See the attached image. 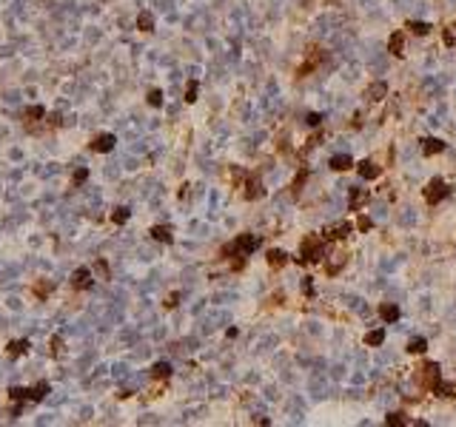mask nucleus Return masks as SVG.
Listing matches in <instances>:
<instances>
[{"instance_id":"14","label":"nucleus","mask_w":456,"mask_h":427,"mask_svg":"<svg viewBox=\"0 0 456 427\" xmlns=\"http://www.w3.org/2000/svg\"><path fill=\"white\" fill-rule=\"evenodd\" d=\"M379 319H382V322H396V319H399V308H396L393 302H382V305H379Z\"/></svg>"},{"instance_id":"1","label":"nucleus","mask_w":456,"mask_h":427,"mask_svg":"<svg viewBox=\"0 0 456 427\" xmlns=\"http://www.w3.org/2000/svg\"><path fill=\"white\" fill-rule=\"evenodd\" d=\"M51 384L49 382H37L34 387H9V399H12V405H26V402H43L46 396H49Z\"/></svg>"},{"instance_id":"32","label":"nucleus","mask_w":456,"mask_h":427,"mask_svg":"<svg viewBox=\"0 0 456 427\" xmlns=\"http://www.w3.org/2000/svg\"><path fill=\"white\" fill-rule=\"evenodd\" d=\"M442 37H445L448 46H456V26H448V29L442 32Z\"/></svg>"},{"instance_id":"2","label":"nucleus","mask_w":456,"mask_h":427,"mask_svg":"<svg viewBox=\"0 0 456 427\" xmlns=\"http://www.w3.org/2000/svg\"><path fill=\"white\" fill-rule=\"evenodd\" d=\"M257 242H260V239H257L254 234H240V236H237L234 242H228L220 254H223V256H231V254H234V256H248V254L257 248Z\"/></svg>"},{"instance_id":"19","label":"nucleus","mask_w":456,"mask_h":427,"mask_svg":"<svg viewBox=\"0 0 456 427\" xmlns=\"http://www.w3.org/2000/svg\"><path fill=\"white\" fill-rule=\"evenodd\" d=\"M285 262H288V254H285V251H277V248L268 251V265H271V268H282Z\"/></svg>"},{"instance_id":"37","label":"nucleus","mask_w":456,"mask_h":427,"mask_svg":"<svg viewBox=\"0 0 456 427\" xmlns=\"http://www.w3.org/2000/svg\"><path fill=\"white\" fill-rule=\"evenodd\" d=\"M357 228H359V231H368V228H371V219H368V216H359Z\"/></svg>"},{"instance_id":"36","label":"nucleus","mask_w":456,"mask_h":427,"mask_svg":"<svg viewBox=\"0 0 456 427\" xmlns=\"http://www.w3.org/2000/svg\"><path fill=\"white\" fill-rule=\"evenodd\" d=\"M89 180V171L86 168H80V171H74V185H80V182Z\"/></svg>"},{"instance_id":"12","label":"nucleus","mask_w":456,"mask_h":427,"mask_svg":"<svg viewBox=\"0 0 456 427\" xmlns=\"http://www.w3.org/2000/svg\"><path fill=\"white\" fill-rule=\"evenodd\" d=\"M445 151V143H442L439 137H428V140H422V154L425 157H436V154H442Z\"/></svg>"},{"instance_id":"15","label":"nucleus","mask_w":456,"mask_h":427,"mask_svg":"<svg viewBox=\"0 0 456 427\" xmlns=\"http://www.w3.org/2000/svg\"><path fill=\"white\" fill-rule=\"evenodd\" d=\"M319 63H322V51H317V49H314V51H311V57L305 60V63H302V66H299V71H296V74H299V77H305L311 68H317Z\"/></svg>"},{"instance_id":"7","label":"nucleus","mask_w":456,"mask_h":427,"mask_svg":"<svg viewBox=\"0 0 456 427\" xmlns=\"http://www.w3.org/2000/svg\"><path fill=\"white\" fill-rule=\"evenodd\" d=\"M20 120H23L29 128H34L37 123H43V120H46V108H43V106H29V108H23V111H20Z\"/></svg>"},{"instance_id":"34","label":"nucleus","mask_w":456,"mask_h":427,"mask_svg":"<svg viewBox=\"0 0 456 427\" xmlns=\"http://www.w3.org/2000/svg\"><path fill=\"white\" fill-rule=\"evenodd\" d=\"M60 347H63V336H51V356H60Z\"/></svg>"},{"instance_id":"20","label":"nucleus","mask_w":456,"mask_h":427,"mask_svg":"<svg viewBox=\"0 0 456 427\" xmlns=\"http://www.w3.org/2000/svg\"><path fill=\"white\" fill-rule=\"evenodd\" d=\"M54 291V285L51 282H46V279H40V282H34V288H32V294L37 296V299H46V296Z\"/></svg>"},{"instance_id":"26","label":"nucleus","mask_w":456,"mask_h":427,"mask_svg":"<svg viewBox=\"0 0 456 427\" xmlns=\"http://www.w3.org/2000/svg\"><path fill=\"white\" fill-rule=\"evenodd\" d=\"M248 191H245V199H257V197H262V185L260 182H254V180H248V185H245Z\"/></svg>"},{"instance_id":"33","label":"nucleus","mask_w":456,"mask_h":427,"mask_svg":"<svg viewBox=\"0 0 456 427\" xmlns=\"http://www.w3.org/2000/svg\"><path fill=\"white\" fill-rule=\"evenodd\" d=\"M197 100V80H191L185 85V103H194Z\"/></svg>"},{"instance_id":"39","label":"nucleus","mask_w":456,"mask_h":427,"mask_svg":"<svg viewBox=\"0 0 456 427\" xmlns=\"http://www.w3.org/2000/svg\"><path fill=\"white\" fill-rule=\"evenodd\" d=\"M319 120H322V114L314 111V114H308V126H319Z\"/></svg>"},{"instance_id":"9","label":"nucleus","mask_w":456,"mask_h":427,"mask_svg":"<svg viewBox=\"0 0 456 427\" xmlns=\"http://www.w3.org/2000/svg\"><path fill=\"white\" fill-rule=\"evenodd\" d=\"M419 382H422L425 387H433V384L439 382V364L428 362V364L422 367V373H419Z\"/></svg>"},{"instance_id":"31","label":"nucleus","mask_w":456,"mask_h":427,"mask_svg":"<svg viewBox=\"0 0 456 427\" xmlns=\"http://www.w3.org/2000/svg\"><path fill=\"white\" fill-rule=\"evenodd\" d=\"M431 390H433V393H436V396H442V399H448V396H454V393H451V387H448V384H442V382H436V384H433Z\"/></svg>"},{"instance_id":"10","label":"nucleus","mask_w":456,"mask_h":427,"mask_svg":"<svg viewBox=\"0 0 456 427\" xmlns=\"http://www.w3.org/2000/svg\"><path fill=\"white\" fill-rule=\"evenodd\" d=\"M357 174L362 177V180H376L379 174H382V168L376 163H371V160H362V163L357 165Z\"/></svg>"},{"instance_id":"18","label":"nucleus","mask_w":456,"mask_h":427,"mask_svg":"<svg viewBox=\"0 0 456 427\" xmlns=\"http://www.w3.org/2000/svg\"><path fill=\"white\" fill-rule=\"evenodd\" d=\"M385 342V330L382 328H376V330H368L365 333V345H371V347H379Z\"/></svg>"},{"instance_id":"23","label":"nucleus","mask_w":456,"mask_h":427,"mask_svg":"<svg viewBox=\"0 0 456 427\" xmlns=\"http://www.w3.org/2000/svg\"><path fill=\"white\" fill-rule=\"evenodd\" d=\"M388 94V85L385 83H374V85H368V97L371 100H382Z\"/></svg>"},{"instance_id":"22","label":"nucleus","mask_w":456,"mask_h":427,"mask_svg":"<svg viewBox=\"0 0 456 427\" xmlns=\"http://www.w3.org/2000/svg\"><path fill=\"white\" fill-rule=\"evenodd\" d=\"M151 376L154 379H168L171 376V364H168V362H157V364L151 367Z\"/></svg>"},{"instance_id":"3","label":"nucleus","mask_w":456,"mask_h":427,"mask_svg":"<svg viewBox=\"0 0 456 427\" xmlns=\"http://www.w3.org/2000/svg\"><path fill=\"white\" fill-rule=\"evenodd\" d=\"M322 245H325V239H322V236H308V239L299 245V256H296V262H299V265L317 262V259L322 256Z\"/></svg>"},{"instance_id":"21","label":"nucleus","mask_w":456,"mask_h":427,"mask_svg":"<svg viewBox=\"0 0 456 427\" xmlns=\"http://www.w3.org/2000/svg\"><path fill=\"white\" fill-rule=\"evenodd\" d=\"M137 29L140 32H154V17L148 15V12H140L137 15Z\"/></svg>"},{"instance_id":"24","label":"nucleus","mask_w":456,"mask_h":427,"mask_svg":"<svg viewBox=\"0 0 456 427\" xmlns=\"http://www.w3.org/2000/svg\"><path fill=\"white\" fill-rule=\"evenodd\" d=\"M408 29L413 34H419V37H425V34H431V23H422V20H410L408 23Z\"/></svg>"},{"instance_id":"11","label":"nucleus","mask_w":456,"mask_h":427,"mask_svg":"<svg viewBox=\"0 0 456 427\" xmlns=\"http://www.w3.org/2000/svg\"><path fill=\"white\" fill-rule=\"evenodd\" d=\"M29 347H32V342H29V339H15V342H9L6 353H9V359H20V356H26V353H29Z\"/></svg>"},{"instance_id":"29","label":"nucleus","mask_w":456,"mask_h":427,"mask_svg":"<svg viewBox=\"0 0 456 427\" xmlns=\"http://www.w3.org/2000/svg\"><path fill=\"white\" fill-rule=\"evenodd\" d=\"M385 425H408V419H405V413H391L388 419H385Z\"/></svg>"},{"instance_id":"5","label":"nucleus","mask_w":456,"mask_h":427,"mask_svg":"<svg viewBox=\"0 0 456 427\" xmlns=\"http://www.w3.org/2000/svg\"><path fill=\"white\" fill-rule=\"evenodd\" d=\"M348 234H354V225H351L348 219H342V222H337V225H331V228L322 231V239H325V242H331V239H345Z\"/></svg>"},{"instance_id":"6","label":"nucleus","mask_w":456,"mask_h":427,"mask_svg":"<svg viewBox=\"0 0 456 427\" xmlns=\"http://www.w3.org/2000/svg\"><path fill=\"white\" fill-rule=\"evenodd\" d=\"M91 282H94V271H91V268H77V271L71 274V285H74L77 291H89Z\"/></svg>"},{"instance_id":"13","label":"nucleus","mask_w":456,"mask_h":427,"mask_svg":"<svg viewBox=\"0 0 456 427\" xmlns=\"http://www.w3.org/2000/svg\"><path fill=\"white\" fill-rule=\"evenodd\" d=\"M388 49H391L393 57H402V54H405V34H402V32H393L391 40H388Z\"/></svg>"},{"instance_id":"25","label":"nucleus","mask_w":456,"mask_h":427,"mask_svg":"<svg viewBox=\"0 0 456 427\" xmlns=\"http://www.w3.org/2000/svg\"><path fill=\"white\" fill-rule=\"evenodd\" d=\"M425 350H428V342H425L422 336H416V339L408 342V353H425Z\"/></svg>"},{"instance_id":"27","label":"nucleus","mask_w":456,"mask_h":427,"mask_svg":"<svg viewBox=\"0 0 456 427\" xmlns=\"http://www.w3.org/2000/svg\"><path fill=\"white\" fill-rule=\"evenodd\" d=\"M148 106H151V108H160V106H163V91H160V88H151V91H148Z\"/></svg>"},{"instance_id":"8","label":"nucleus","mask_w":456,"mask_h":427,"mask_svg":"<svg viewBox=\"0 0 456 427\" xmlns=\"http://www.w3.org/2000/svg\"><path fill=\"white\" fill-rule=\"evenodd\" d=\"M114 143H117L114 134H97V137L91 140V151H94V154H109V151H114Z\"/></svg>"},{"instance_id":"17","label":"nucleus","mask_w":456,"mask_h":427,"mask_svg":"<svg viewBox=\"0 0 456 427\" xmlns=\"http://www.w3.org/2000/svg\"><path fill=\"white\" fill-rule=\"evenodd\" d=\"M151 236H154L157 242H165V245H168V242H174V234H171V228H168V225H154V228H151Z\"/></svg>"},{"instance_id":"4","label":"nucleus","mask_w":456,"mask_h":427,"mask_svg":"<svg viewBox=\"0 0 456 427\" xmlns=\"http://www.w3.org/2000/svg\"><path fill=\"white\" fill-rule=\"evenodd\" d=\"M451 194V188H448V182L445 180H431L428 182V188H425V202L428 205H436L439 199H445Z\"/></svg>"},{"instance_id":"35","label":"nucleus","mask_w":456,"mask_h":427,"mask_svg":"<svg viewBox=\"0 0 456 427\" xmlns=\"http://www.w3.org/2000/svg\"><path fill=\"white\" fill-rule=\"evenodd\" d=\"M305 180H308V171H299V174H296V180H294V194L302 188V182H305Z\"/></svg>"},{"instance_id":"30","label":"nucleus","mask_w":456,"mask_h":427,"mask_svg":"<svg viewBox=\"0 0 456 427\" xmlns=\"http://www.w3.org/2000/svg\"><path fill=\"white\" fill-rule=\"evenodd\" d=\"M91 271H97V274H100V279H109V265H106V259H97Z\"/></svg>"},{"instance_id":"38","label":"nucleus","mask_w":456,"mask_h":427,"mask_svg":"<svg viewBox=\"0 0 456 427\" xmlns=\"http://www.w3.org/2000/svg\"><path fill=\"white\" fill-rule=\"evenodd\" d=\"M177 299H180L177 291H174V294H168V299H165V308H174V305H177Z\"/></svg>"},{"instance_id":"16","label":"nucleus","mask_w":456,"mask_h":427,"mask_svg":"<svg viewBox=\"0 0 456 427\" xmlns=\"http://www.w3.org/2000/svg\"><path fill=\"white\" fill-rule=\"evenodd\" d=\"M331 168H334V171H348V168H354L351 154H334V157H331Z\"/></svg>"},{"instance_id":"28","label":"nucleus","mask_w":456,"mask_h":427,"mask_svg":"<svg viewBox=\"0 0 456 427\" xmlns=\"http://www.w3.org/2000/svg\"><path fill=\"white\" fill-rule=\"evenodd\" d=\"M129 219V208H114V214H112V222H117V225H123Z\"/></svg>"}]
</instances>
